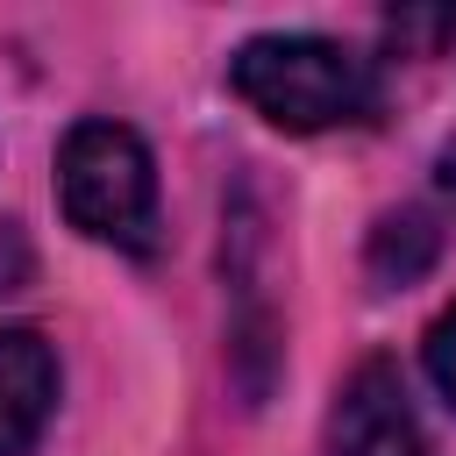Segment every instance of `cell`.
I'll use <instances>...</instances> for the list:
<instances>
[{
    "label": "cell",
    "instance_id": "obj_1",
    "mask_svg": "<svg viewBox=\"0 0 456 456\" xmlns=\"http://www.w3.org/2000/svg\"><path fill=\"white\" fill-rule=\"evenodd\" d=\"M228 86L249 114H264L285 135L349 128L378 107L370 57L335 43V36H249L228 57Z\"/></svg>",
    "mask_w": 456,
    "mask_h": 456
},
{
    "label": "cell",
    "instance_id": "obj_2",
    "mask_svg": "<svg viewBox=\"0 0 456 456\" xmlns=\"http://www.w3.org/2000/svg\"><path fill=\"white\" fill-rule=\"evenodd\" d=\"M57 200L64 221L93 242H114L128 256L157 249V164L135 128L121 121H78L57 150Z\"/></svg>",
    "mask_w": 456,
    "mask_h": 456
},
{
    "label": "cell",
    "instance_id": "obj_3",
    "mask_svg": "<svg viewBox=\"0 0 456 456\" xmlns=\"http://www.w3.org/2000/svg\"><path fill=\"white\" fill-rule=\"evenodd\" d=\"M328 456H428L420 420L406 406V385L385 356H370L342 378L335 413H328Z\"/></svg>",
    "mask_w": 456,
    "mask_h": 456
},
{
    "label": "cell",
    "instance_id": "obj_4",
    "mask_svg": "<svg viewBox=\"0 0 456 456\" xmlns=\"http://www.w3.org/2000/svg\"><path fill=\"white\" fill-rule=\"evenodd\" d=\"M57 406V356L36 328H0V456H28Z\"/></svg>",
    "mask_w": 456,
    "mask_h": 456
},
{
    "label": "cell",
    "instance_id": "obj_5",
    "mask_svg": "<svg viewBox=\"0 0 456 456\" xmlns=\"http://www.w3.org/2000/svg\"><path fill=\"white\" fill-rule=\"evenodd\" d=\"M435 249H442L435 214L399 207V214H385V221L370 228V278H378V285H413V278L435 264Z\"/></svg>",
    "mask_w": 456,
    "mask_h": 456
},
{
    "label": "cell",
    "instance_id": "obj_6",
    "mask_svg": "<svg viewBox=\"0 0 456 456\" xmlns=\"http://www.w3.org/2000/svg\"><path fill=\"white\" fill-rule=\"evenodd\" d=\"M385 36L399 57H435L456 36V7H399V14H385Z\"/></svg>",
    "mask_w": 456,
    "mask_h": 456
},
{
    "label": "cell",
    "instance_id": "obj_7",
    "mask_svg": "<svg viewBox=\"0 0 456 456\" xmlns=\"http://www.w3.org/2000/svg\"><path fill=\"white\" fill-rule=\"evenodd\" d=\"M428 378H435V392L456 406V306L428 328Z\"/></svg>",
    "mask_w": 456,
    "mask_h": 456
}]
</instances>
